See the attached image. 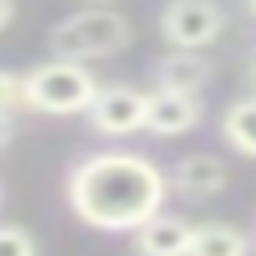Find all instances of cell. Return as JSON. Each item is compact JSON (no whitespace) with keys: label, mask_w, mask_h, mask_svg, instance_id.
I'll use <instances>...</instances> for the list:
<instances>
[{"label":"cell","mask_w":256,"mask_h":256,"mask_svg":"<svg viewBox=\"0 0 256 256\" xmlns=\"http://www.w3.org/2000/svg\"><path fill=\"white\" fill-rule=\"evenodd\" d=\"M68 208L96 232H136L148 224L164 196L168 180L144 152H88L68 168Z\"/></svg>","instance_id":"obj_1"},{"label":"cell","mask_w":256,"mask_h":256,"mask_svg":"<svg viewBox=\"0 0 256 256\" xmlns=\"http://www.w3.org/2000/svg\"><path fill=\"white\" fill-rule=\"evenodd\" d=\"M128 40H132V24L116 8H80L48 32V52L56 60L84 64V60H104L124 52Z\"/></svg>","instance_id":"obj_2"},{"label":"cell","mask_w":256,"mask_h":256,"mask_svg":"<svg viewBox=\"0 0 256 256\" xmlns=\"http://www.w3.org/2000/svg\"><path fill=\"white\" fill-rule=\"evenodd\" d=\"M100 84L96 76L76 64V60H48L36 64L32 72H24V104L28 112H44V116H76L88 112L96 100Z\"/></svg>","instance_id":"obj_3"},{"label":"cell","mask_w":256,"mask_h":256,"mask_svg":"<svg viewBox=\"0 0 256 256\" xmlns=\"http://www.w3.org/2000/svg\"><path fill=\"white\" fill-rule=\"evenodd\" d=\"M224 24L228 12L220 8V0H168L160 8V36L168 40V48L200 52L212 40H220Z\"/></svg>","instance_id":"obj_4"},{"label":"cell","mask_w":256,"mask_h":256,"mask_svg":"<svg viewBox=\"0 0 256 256\" xmlns=\"http://www.w3.org/2000/svg\"><path fill=\"white\" fill-rule=\"evenodd\" d=\"M144 108H148V92L132 84H104L84 116L100 136H132L144 132Z\"/></svg>","instance_id":"obj_5"},{"label":"cell","mask_w":256,"mask_h":256,"mask_svg":"<svg viewBox=\"0 0 256 256\" xmlns=\"http://www.w3.org/2000/svg\"><path fill=\"white\" fill-rule=\"evenodd\" d=\"M204 116V104L196 96H180V92H164V88H152L148 92V108H144V132L168 140V136H184L200 124Z\"/></svg>","instance_id":"obj_6"},{"label":"cell","mask_w":256,"mask_h":256,"mask_svg":"<svg viewBox=\"0 0 256 256\" xmlns=\"http://www.w3.org/2000/svg\"><path fill=\"white\" fill-rule=\"evenodd\" d=\"M212 80V64L200 52L188 48H172L156 60V88L164 92H180V96H200Z\"/></svg>","instance_id":"obj_7"},{"label":"cell","mask_w":256,"mask_h":256,"mask_svg":"<svg viewBox=\"0 0 256 256\" xmlns=\"http://www.w3.org/2000/svg\"><path fill=\"white\" fill-rule=\"evenodd\" d=\"M172 188L180 196H216L228 188V164L212 152H188L172 168Z\"/></svg>","instance_id":"obj_8"},{"label":"cell","mask_w":256,"mask_h":256,"mask_svg":"<svg viewBox=\"0 0 256 256\" xmlns=\"http://www.w3.org/2000/svg\"><path fill=\"white\" fill-rule=\"evenodd\" d=\"M192 228L188 220L180 216H152L148 224H140L132 232V248L136 256H188V244H192Z\"/></svg>","instance_id":"obj_9"},{"label":"cell","mask_w":256,"mask_h":256,"mask_svg":"<svg viewBox=\"0 0 256 256\" xmlns=\"http://www.w3.org/2000/svg\"><path fill=\"white\" fill-rule=\"evenodd\" d=\"M220 136L232 152L256 160V96H240L220 116Z\"/></svg>","instance_id":"obj_10"},{"label":"cell","mask_w":256,"mask_h":256,"mask_svg":"<svg viewBox=\"0 0 256 256\" xmlns=\"http://www.w3.org/2000/svg\"><path fill=\"white\" fill-rule=\"evenodd\" d=\"M188 256H248V240L240 228L232 224H196L192 228V244Z\"/></svg>","instance_id":"obj_11"},{"label":"cell","mask_w":256,"mask_h":256,"mask_svg":"<svg viewBox=\"0 0 256 256\" xmlns=\"http://www.w3.org/2000/svg\"><path fill=\"white\" fill-rule=\"evenodd\" d=\"M24 108H28L24 104V76L0 68V116L16 120V112H24Z\"/></svg>","instance_id":"obj_12"},{"label":"cell","mask_w":256,"mask_h":256,"mask_svg":"<svg viewBox=\"0 0 256 256\" xmlns=\"http://www.w3.org/2000/svg\"><path fill=\"white\" fill-rule=\"evenodd\" d=\"M0 256H40L36 240L20 224H0Z\"/></svg>","instance_id":"obj_13"},{"label":"cell","mask_w":256,"mask_h":256,"mask_svg":"<svg viewBox=\"0 0 256 256\" xmlns=\"http://www.w3.org/2000/svg\"><path fill=\"white\" fill-rule=\"evenodd\" d=\"M12 132H16V124H12L8 116H0V152H4L8 144H12Z\"/></svg>","instance_id":"obj_14"},{"label":"cell","mask_w":256,"mask_h":256,"mask_svg":"<svg viewBox=\"0 0 256 256\" xmlns=\"http://www.w3.org/2000/svg\"><path fill=\"white\" fill-rule=\"evenodd\" d=\"M12 16H16V0H0V32L12 24Z\"/></svg>","instance_id":"obj_15"},{"label":"cell","mask_w":256,"mask_h":256,"mask_svg":"<svg viewBox=\"0 0 256 256\" xmlns=\"http://www.w3.org/2000/svg\"><path fill=\"white\" fill-rule=\"evenodd\" d=\"M248 84H252V96H256V52H252V60H248Z\"/></svg>","instance_id":"obj_16"},{"label":"cell","mask_w":256,"mask_h":256,"mask_svg":"<svg viewBox=\"0 0 256 256\" xmlns=\"http://www.w3.org/2000/svg\"><path fill=\"white\" fill-rule=\"evenodd\" d=\"M248 12H252V16H256V0H248Z\"/></svg>","instance_id":"obj_17"},{"label":"cell","mask_w":256,"mask_h":256,"mask_svg":"<svg viewBox=\"0 0 256 256\" xmlns=\"http://www.w3.org/2000/svg\"><path fill=\"white\" fill-rule=\"evenodd\" d=\"M0 200H4V188H0Z\"/></svg>","instance_id":"obj_18"}]
</instances>
